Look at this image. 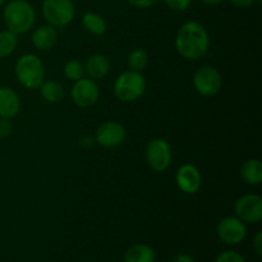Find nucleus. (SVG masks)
<instances>
[{
	"label": "nucleus",
	"mask_w": 262,
	"mask_h": 262,
	"mask_svg": "<svg viewBox=\"0 0 262 262\" xmlns=\"http://www.w3.org/2000/svg\"><path fill=\"white\" fill-rule=\"evenodd\" d=\"M210 37L206 28L199 22H187L178 30L176 36L177 51L188 60H199L206 55Z\"/></svg>",
	"instance_id": "f257e3e1"
},
{
	"label": "nucleus",
	"mask_w": 262,
	"mask_h": 262,
	"mask_svg": "<svg viewBox=\"0 0 262 262\" xmlns=\"http://www.w3.org/2000/svg\"><path fill=\"white\" fill-rule=\"evenodd\" d=\"M4 22L10 32L22 35L33 27L36 12L26 0H12L4 8Z\"/></svg>",
	"instance_id": "f03ea898"
},
{
	"label": "nucleus",
	"mask_w": 262,
	"mask_h": 262,
	"mask_svg": "<svg viewBox=\"0 0 262 262\" xmlns=\"http://www.w3.org/2000/svg\"><path fill=\"white\" fill-rule=\"evenodd\" d=\"M15 77L23 87L36 90L45 81V67L35 54H25L15 64Z\"/></svg>",
	"instance_id": "7ed1b4c3"
},
{
	"label": "nucleus",
	"mask_w": 262,
	"mask_h": 262,
	"mask_svg": "<svg viewBox=\"0 0 262 262\" xmlns=\"http://www.w3.org/2000/svg\"><path fill=\"white\" fill-rule=\"evenodd\" d=\"M146 81L140 72H123L114 83V94L123 102H135L145 94Z\"/></svg>",
	"instance_id": "20e7f679"
},
{
	"label": "nucleus",
	"mask_w": 262,
	"mask_h": 262,
	"mask_svg": "<svg viewBox=\"0 0 262 262\" xmlns=\"http://www.w3.org/2000/svg\"><path fill=\"white\" fill-rule=\"evenodd\" d=\"M42 14L53 27H66L74 19L76 7L72 0H43Z\"/></svg>",
	"instance_id": "39448f33"
},
{
	"label": "nucleus",
	"mask_w": 262,
	"mask_h": 262,
	"mask_svg": "<svg viewBox=\"0 0 262 262\" xmlns=\"http://www.w3.org/2000/svg\"><path fill=\"white\" fill-rule=\"evenodd\" d=\"M146 161L155 171H165L171 164V148L163 138H154L146 147Z\"/></svg>",
	"instance_id": "423d86ee"
},
{
	"label": "nucleus",
	"mask_w": 262,
	"mask_h": 262,
	"mask_svg": "<svg viewBox=\"0 0 262 262\" xmlns=\"http://www.w3.org/2000/svg\"><path fill=\"white\" fill-rule=\"evenodd\" d=\"M222 74L212 67H201L193 76V86L202 96H214L222 89Z\"/></svg>",
	"instance_id": "0eeeda50"
},
{
	"label": "nucleus",
	"mask_w": 262,
	"mask_h": 262,
	"mask_svg": "<svg viewBox=\"0 0 262 262\" xmlns=\"http://www.w3.org/2000/svg\"><path fill=\"white\" fill-rule=\"evenodd\" d=\"M235 216L243 223L256 224L262 219V199L258 194H245L234 204Z\"/></svg>",
	"instance_id": "6e6552de"
},
{
	"label": "nucleus",
	"mask_w": 262,
	"mask_h": 262,
	"mask_svg": "<svg viewBox=\"0 0 262 262\" xmlns=\"http://www.w3.org/2000/svg\"><path fill=\"white\" fill-rule=\"evenodd\" d=\"M72 100L79 107H90L97 102L100 90L96 82L91 78H81L74 82L71 91Z\"/></svg>",
	"instance_id": "1a4fd4ad"
},
{
	"label": "nucleus",
	"mask_w": 262,
	"mask_h": 262,
	"mask_svg": "<svg viewBox=\"0 0 262 262\" xmlns=\"http://www.w3.org/2000/svg\"><path fill=\"white\" fill-rule=\"evenodd\" d=\"M216 232L217 237L225 245L237 246L247 235V228H246L245 223L238 219L237 216H228L217 224Z\"/></svg>",
	"instance_id": "9d476101"
},
{
	"label": "nucleus",
	"mask_w": 262,
	"mask_h": 262,
	"mask_svg": "<svg viewBox=\"0 0 262 262\" xmlns=\"http://www.w3.org/2000/svg\"><path fill=\"white\" fill-rule=\"evenodd\" d=\"M127 137V130L120 123L105 122L95 132V140L102 147L113 148L122 145Z\"/></svg>",
	"instance_id": "9b49d317"
},
{
	"label": "nucleus",
	"mask_w": 262,
	"mask_h": 262,
	"mask_svg": "<svg viewBox=\"0 0 262 262\" xmlns=\"http://www.w3.org/2000/svg\"><path fill=\"white\" fill-rule=\"evenodd\" d=\"M176 182L182 192L194 194L201 188V173L192 164H184L177 171Z\"/></svg>",
	"instance_id": "f8f14e48"
},
{
	"label": "nucleus",
	"mask_w": 262,
	"mask_h": 262,
	"mask_svg": "<svg viewBox=\"0 0 262 262\" xmlns=\"http://www.w3.org/2000/svg\"><path fill=\"white\" fill-rule=\"evenodd\" d=\"M20 100L17 92L9 87H0V118L12 119L19 113Z\"/></svg>",
	"instance_id": "ddd939ff"
},
{
	"label": "nucleus",
	"mask_w": 262,
	"mask_h": 262,
	"mask_svg": "<svg viewBox=\"0 0 262 262\" xmlns=\"http://www.w3.org/2000/svg\"><path fill=\"white\" fill-rule=\"evenodd\" d=\"M110 72V61L102 54H94L89 58L86 66H84V73L94 81L104 79Z\"/></svg>",
	"instance_id": "4468645a"
},
{
	"label": "nucleus",
	"mask_w": 262,
	"mask_h": 262,
	"mask_svg": "<svg viewBox=\"0 0 262 262\" xmlns=\"http://www.w3.org/2000/svg\"><path fill=\"white\" fill-rule=\"evenodd\" d=\"M56 41H58V33H56L55 27L50 25L41 26L32 33V45L37 50H50L51 48H54Z\"/></svg>",
	"instance_id": "2eb2a0df"
},
{
	"label": "nucleus",
	"mask_w": 262,
	"mask_h": 262,
	"mask_svg": "<svg viewBox=\"0 0 262 262\" xmlns=\"http://www.w3.org/2000/svg\"><path fill=\"white\" fill-rule=\"evenodd\" d=\"M123 260L124 262H155L156 253L148 245L136 243L125 251Z\"/></svg>",
	"instance_id": "dca6fc26"
},
{
	"label": "nucleus",
	"mask_w": 262,
	"mask_h": 262,
	"mask_svg": "<svg viewBox=\"0 0 262 262\" xmlns=\"http://www.w3.org/2000/svg\"><path fill=\"white\" fill-rule=\"evenodd\" d=\"M241 177L251 186H258L262 182V164L258 159H250L245 161L241 168Z\"/></svg>",
	"instance_id": "f3484780"
},
{
	"label": "nucleus",
	"mask_w": 262,
	"mask_h": 262,
	"mask_svg": "<svg viewBox=\"0 0 262 262\" xmlns=\"http://www.w3.org/2000/svg\"><path fill=\"white\" fill-rule=\"evenodd\" d=\"M38 89H40L42 99L45 101L51 102V104L60 102L64 99V96H66L64 87L59 82L55 81H43V83Z\"/></svg>",
	"instance_id": "a211bd4d"
},
{
	"label": "nucleus",
	"mask_w": 262,
	"mask_h": 262,
	"mask_svg": "<svg viewBox=\"0 0 262 262\" xmlns=\"http://www.w3.org/2000/svg\"><path fill=\"white\" fill-rule=\"evenodd\" d=\"M82 25L86 28L87 32H90L91 35L95 36H101L106 32V22H105L104 18L100 14L94 12L84 13L83 17H82Z\"/></svg>",
	"instance_id": "6ab92c4d"
},
{
	"label": "nucleus",
	"mask_w": 262,
	"mask_h": 262,
	"mask_svg": "<svg viewBox=\"0 0 262 262\" xmlns=\"http://www.w3.org/2000/svg\"><path fill=\"white\" fill-rule=\"evenodd\" d=\"M18 45L17 35L9 30L0 31V58H7L14 53Z\"/></svg>",
	"instance_id": "aec40b11"
},
{
	"label": "nucleus",
	"mask_w": 262,
	"mask_h": 262,
	"mask_svg": "<svg viewBox=\"0 0 262 262\" xmlns=\"http://www.w3.org/2000/svg\"><path fill=\"white\" fill-rule=\"evenodd\" d=\"M128 66L130 71L141 73L148 66V54L143 49H135L128 55Z\"/></svg>",
	"instance_id": "412c9836"
},
{
	"label": "nucleus",
	"mask_w": 262,
	"mask_h": 262,
	"mask_svg": "<svg viewBox=\"0 0 262 262\" xmlns=\"http://www.w3.org/2000/svg\"><path fill=\"white\" fill-rule=\"evenodd\" d=\"M64 76L71 81L76 82L78 79L83 78L84 66L78 60V59H71L64 64Z\"/></svg>",
	"instance_id": "4be33fe9"
},
{
	"label": "nucleus",
	"mask_w": 262,
	"mask_h": 262,
	"mask_svg": "<svg viewBox=\"0 0 262 262\" xmlns=\"http://www.w3.org/2000/svg\"><path fill=\"white\" fill-rule=\"evenodd\" d=\"M215 262H247L241 253L235 251H224L216 257Z\"/></svg>",
	"instance_id": "5701e85b"
},
{
	"label": "nucleus",
	"mask_w": 262,
	"mask_h": 262,
	"mask_svg": "<svg viewBox=\"0 0 262 262\" xmlns=\"http://www.w3.org/2000/svg\"><path fill=\"white\" fill-rule=\"evenodd\" d=\"M192 0H165V4L168 8L176 12H184L191 7Z\"/></svg>",
	"instance_id": "b1692460"
},
{
	"label": "nucleus",
	"mask_w": 262,
	"mask_h": 262,
	"mask_svg": "<svg viewBox=\"0 0 262 262\" xmlns=\"http://www.w3.org/2000/svg\"><path fill=\"white\" fill-rule=\"evenodd\" d=\"M13 133V124L9 119L0 118V138H8Z\"/></svg>",
	"instance_id": "393cba45"
},
{
	"label": "nucleus",
	"mask_w": 262,
	"mask_h": 262,
	"mask_svg": "<svg viewBox=\"0 0 262 262\" xmlns=\"http://www.w3.org/2000/svg\"><path fill=\"white\" fill-rule=\"evenodd\" d=\"M79 146H81V148H83V150H91L92 147L95 146V143H96V140H95V136H91V135H83L81 138H79Z\"/></svg>",
	"instance_id": "a878e982"
},
{
	"label": "nucleus",
	"mask_w": 262,
	"mask_h": 262,
	"mask_svg": "<svg viewBox=\"0 0 262 262\" xmlns=\"http://www.w3.org/2000/svg\"><path fill=\"white\" fill-rule=\"evenodd\" d=\"M132 7L140 8V9H145V8H150L152 5L158 4L160 0H127Z\"/></svg>",
	"instance_id": "bb28decb"
},
{
	"label": "nucleus",
	"mask_w": 262,
	"mask_h": 262,
	"mask_svg": "<svg viewBox=\"0 0 262 262\" xmlns=\"http://www.w3.org/2000/svg\"><path fill=\"white\" fill-rule=\"evenodd\" d=\"M253 248H255L256 253L258 257L262 256V232H258L253 238Z\"/></svg>",
	"instance_id": "cd10ccee"
},
{
	"label": "nucleus",
	"mask_w": 262,
	"mask_h": 262,
	"mask_svg": "<svg viewBox=\"0 0 262 262\" xmlns=\"http://www.w3.org/2000/svg\"><path fill=\"white\" fill-rule=\"evenodd\" d=\"M232 4L237 8H248L256 2V0H230Z\"/></svg>",
	"instance_id": "c85d7f7f"
},
{
	"label": "nucleus",
	"mask_w": 262,
	"mask_h": 262,
	"mask_svg": "<svg viewBox=\"0 0 262 262\" xmlns=\"http://www.w3.org/2000/svg\"><path fill=\"white\" fill-rule=\"evenodd\" d=\"M173 262H196L193 260V257H191L187 253H179L176 257L173 258Z\"/></svg>",
	"instance_id": "c756f323"
},
{
	"label": "nucleus",
	"mask_w": 262,
	"mask_h": 262,
	"mask_svg": "<svg viewBox=\"0 0 262 262\" xmlns=\"http://www.w3.org/2000/svg\"><path fill=\"white\" fill-rule=\"evenodd\" d=\"M202 2L207 5H217L220 4V3L224 2V0H202Z\"/></svg>",
	"instance_id": "7c9ffc66"
},
{
	"label": "nucleus",
	"mask_w": 262,
	"mask_h": 262,
	"mask_svg": "<svg viewBox=\"0 0 262 262\" xmlns=\"http://www.w3.org/2000/svg\"><path fill=\"white\" fill-rule=\"evenodd\" d=\"M5 2H7V0H0V7H2V5H4Z\"/></svg>",
	"instance_id": "2f4dec72"
},
{
	"label": "nucleus",
	"mask_w": 262,
	"mask_h": 262,
	"mask_svg": "<svg viewBox=\"0 0 262 262\" xmlns=\"http://www.w3.org/2000/svg\"><path fill=\"white\" fill-rule=\"evenodd\" d=\"M256 2H258V3H262V0H256Z\"/></svg>",
	"instance_id": "473e14b6"
}]
</instances>
